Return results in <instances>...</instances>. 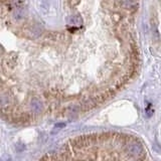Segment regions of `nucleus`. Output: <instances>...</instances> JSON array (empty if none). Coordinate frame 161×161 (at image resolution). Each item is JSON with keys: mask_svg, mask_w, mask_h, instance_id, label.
Instances as JSON below:
<instances>
[{"mask_svg": "<svg viewBox=\"0 0 161 161\" xmlns=\"http://www.w3.org/2000/svg\"><path fill=\"white\" fill-rule=\"evenodd\" d=\"M127 149H128V152L135 156V157H139V156L143 155L144 153V148L141 143L137 142V141H133V142H131L128 144L127 146Z\"/></svg>", "mask_w": 161, "mask_h": 161, "instance_id": "1", "label": "nucleus"}, {"mask_svg": "<svg viewBox=\"0 0 161 161\" xmlns=\"http://www.w3.org/2000/svg\"><path fill=\"white\" fill-rule=\"evenodd\" d=\"M42 32V27L40 26L39 23H34L27 28L26 34L29 38H37L40 36V34Z\"/></svg>", "mask_w": 161, "mask_h": 161, "instance_id": "2", "label": "nucleus"}, {"mask_svg": "<svg viewBox=\"0 0 161 161\" xmlns=\"http://www.w3.org/2000/svg\"><path fill=\"white\" fill-rule=\"evenodd\" d=\"M27 15V8L23 6H16L12 11V17L16 21H20V20L24 19Z\"/></svg>", "mask_w": 161, "mask_h": 161, "instance_id": "3", "label": "nucleus"}, {"mask_svg": "<svg viewBox=\"0 0 161 161\" xmlns=\"http://www.w3.org/2000/svg\"><path fill=\"white\" fill-rule=\"evenodd\" d=\"M67 22L69 25H70V26L79 27L84 23V20L80 14H74V15H69V16L67 18Z\"/></svg>", "mask_w": 161, "mask_h": 161, "instance_id": "4", "label": "nucleus"}, {"mask_svg": "<svg viewBox=\"0 0 161 161\" xmlns=\"http://www.w3.org/2000/svg\"><path fill=\"white\" fill-rule=\"evenodd\" d=\"M30 109L33 113L38 114L42 111V103L40 102V100L37 98H33L30 102Z\"/></svg>", "mask_w": 161, "mask_h": 161, "instance_id": "5", "label": "nucleus"}, {"mask_svg": "<svg viewBox=\"0 0 161 161\" xmlns=\"http://www.w3.org/2000/svg\"><path fill=\"white\" fill-rule=\"evenodd\" d=\"M62 127H64V124H57L55 125V128H62Z\"/></svg>", "mask_w": 161, "mask_h": 161, "instance_id": "6", "label": "nucleus"}]
</instances>
